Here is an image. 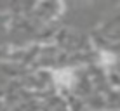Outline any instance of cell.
<instances>
[{"instance_id": "obj_1", "label": "cell", "mask_w": 120, "mask_h": 111, "mask_svg": "<svg viewBox=\"0 0 120 111\" xmlns=\"http://www.w3.org/2000/svg\"><path fill=\"white\" fill-rule=\"evenodd\" d=\"M54 80L57 82L59 85H71L73 82V73L70 71V69H59V71L54 73Z\"/></svg>"}]
</instances>
